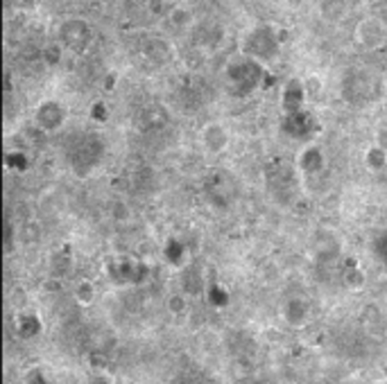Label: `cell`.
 I'll list each match as a JSON object with an SVG mask.
<instances>
[{"label": "cell", "mask_w": 387, "mask_h": 384, "mask_svg": "<svg viewBox=\"0 0 387 384\" xmlns=\"http://www.w3.org/2000/svg\"><path fill=\"white\" fill-rule=\"evenodd\" d=\"M170 21L177 27H188L193 23V14H191V9H186V7H175L173 12H170Z\"/></svg>", "instance_id": "obj_7"}, {"label": "cell", "mask_w": 387, "mask_h": 384, "mask_svg": "<svg viewBox=\"0 0 387 384\" xmlns=\"http://www.w3.org/2000/svg\"><path fill=\"white\" fill-rule=\"evenodd\" d=\"M283 319L287 326L292 328H301L310 321V305L306 303L303 298H290L285 301L283 305Z\"/></svg>", "instance_id": "obj_5"}, {"label": "cell", "mask_w": 387, "mask_h": 384, "mask_svg": "<svg viewBox=\"0 0 387 384\" xmlns=\"http://www.w3.org/2000/svg\"><path fill=\"white\" fill-rule=\"evenodd\" d=\"M354 41L360 50L376 52L387 45V23L381 16H365L356 23Z\"/></svg>", "instance_id": "obj_1"}, {"label": "cell", "mask_w": 387, "mask_h": 384, "mask_svg": "<svg viewBox=\"0 0 387 384\" xmlns=\"http://www.w3.org/2000/svg\"><path fill=\"white\" fill-rule=\"evenodd\" d=\"M197 145L206 157H222L231 145V131L220 120H209L197 131Z\"/></svg>", "instance_id": "obj_2"}, {"label": "cell", "mask_w": 387, "mask_h": 384, "mask_svg": "<svg viewBox=\"0 0 387 384\" xmlns=\"http://www.w3.org/2000/svg\"><path fill=\"white\" fill-rule=\"evenodd\" d=\"M88 36H91L88 25L84 21H79V18H70V21L61 25V41L73 50H82L88 41Z\"/></svg>", "instance_id": "obj_4"}, {"label": "cell", "mask_w": 387, "mask_h": 384, "mask_svg": "<svg viewBox=\"0 0 387 384\" xmlns=\"http://www.w3.org/2000/svg\"><path fill=\"white\" fill-rule=\"evenodd\" d=\"M168 307H170V312H173V314H184L186 310H188L186 296H182V294H173V296L168 298Z\"/></svg>", "instance_id": "obj_9"}, {"label": "cell", "mask_w": 387, "mask_h": 384, "mask_svg": "<svg viewBox=\"0 0 387 384\" xmlns=\"http://www.w3.org/2000/svg\"><path fill=\"white\" fill-rule=\"evenodd\" d=\"M374 253H376V258L383 260V264L387 267V228L374 237Z\"/></svg>", "instance_id": "obj_8"}, {"label": "cell", "mask_w": 387, "mask_h": 384, "mask_svg": "<svg viewBox=\"0 0 387 384\" xmlns=\"http://www.w3.org/2000/svg\"><path fill=\"white\" fill-rule=\"evenodd\" d=\"M285 3L290 5V7H294V9H297V7H301V3H303V0H285Z\"/></svg>", "instance_id": "obj_11"}, {"label": "cell", "mask_w": 387, "mask_h": 384, "mask_svg": "<svg viewBox=\"0 0 387 384\" xmlns=\"http://www.w3.org/2000/svg\"><path fill=\"white\" fill-rule=\"evenodd\" d=\"M25 384H50V382L46 376H43V371L34 369V371H30V376L25 378Z\"/></svg>", "instance_id": "obj_10"}, {"label": "cell", "mask_w": 387, "mask_h": 384, "mask_svg": "<svg viewBox=\"0 0 387 384\" xmlns=\"http://www.w3.org/2000/svg\"><path fill=\"white\" fill-rule=\"evenodd\" d=\"M68 120L66 106L59 99H43V102L34 109V125L46 134H57Z\"/></svg>", "instance_id": "obj_3"}, {"label": "cell", "mask_w": 387, "mask_h": 384, "mask_svg": "<svg viewBox=\"0 0 387 384\" xmlns=\"http://www.w3.org/2000/svg\"><path fill=\"white\" fill-rule=\"evenodd\" d=\"M365 166L372 170V172H378L387 166V150L381 147V145H374V147H369L365 152Z\"/></svg>", "instance_id": "obj_6"}]
</instances>
